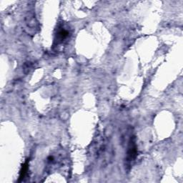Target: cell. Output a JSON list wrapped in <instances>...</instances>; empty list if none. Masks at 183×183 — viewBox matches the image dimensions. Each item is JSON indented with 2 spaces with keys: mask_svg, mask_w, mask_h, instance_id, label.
Wrapping results in <instances>:
<instances>
[{
  "mask_svg": "<svg viewBox=\"0 0 183 183\" xmlns=\"http://www.w3.org/2000/svg\"><path fill=\"white\" fill-rule=\"evenodd\" d=\"M137 146L135 144V140L132 139L130 141V145L128 147V150H127V161L128 162H131L134 161L137 157Z\"/></svg>",
  "mask_w": 183,
  "mask_h": 183,
  "instance_id": "obj_1",
  "label": "cell"
},
{
  "mask_svg": "<svg viewBox=\"0 0 183 183\" xmlns=\"http://www.w3.org/2000/svg\"><path fill=\"white\" fill-rule=\"evenodd\" d=\"M68 32L65 29H60L59 30V32H57V38H56V41H57V43H61L64 41V40L68 37Z\"/></svg>",
  "mask_w": 183,
  "mask_h": 183,
  "instance_id": "obj_2",
  "label": "cell"
},
{
  "mask_svg": "<svg viewBox=\"0 0 183 183\" xmlns=\"http://www.w3.org/2000/svg\"><path fill=\"white\" fill-rule=\"evenodd\" d=\"M29 170V164L28 161H26L22 165V168L20 170V174H19V182L22 181L24 179L25 176H26L27 174V172H28Z\"/></svg>",
  "mask_w": 183,
  "mask_h": 183,
  "instance_id": "obj_3",
  "label": "cell"
}]
</instances>
